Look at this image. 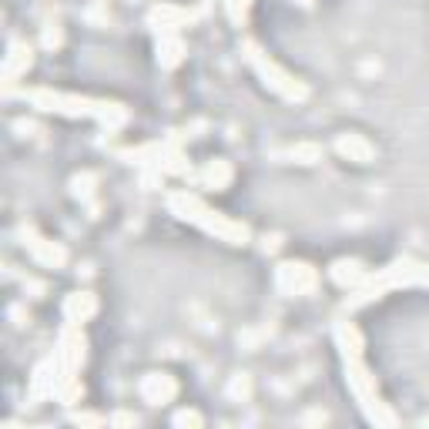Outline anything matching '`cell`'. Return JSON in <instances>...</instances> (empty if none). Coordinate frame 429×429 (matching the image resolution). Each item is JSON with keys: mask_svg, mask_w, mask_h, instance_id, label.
I'll return each instance as SVG.
<instances>
[{"mask_svg": "<svg viewBox=\"0 0 429 429\" xmlns=\"http://www.w3.org/2000/svg\"><path fill=\"white\" fill-rule=\"evenodd\" d=\"M38 108L44 111H64V114H97V118H111V104H91V101H81V97H64V94H51V91H31L27 94Z\"/></svg>", "mask_w": 429, "mask_h": 429, "instance_id": "cell-1", "label": "cell"}, {"mask_svg": "<svg viewBox=\"0 0 429 429\" xmlns=\"http://www.w3.org/2000/svg\"><path fill=\"white\" fill-rule=\"evenodd\" d=\"M316 272L309 265H282L279 268V289L285 292H312Z\"/></svg>", "mask_w": 429, "mask_h": 429, "instance_id": "cell-2", "label": "cell"}, {"mask_svg": "<svg viewBox=\"0 0 429 429\" xmlns=\"http://www.w3.org/2000/svg\"><path fill=\"white\" fill-rule=\"evenodd\" d=\"M31 60H34V57H31V47H27L24 40H14L10 51H7V60H3V74L14 81V77H20L31 67Z\"/></svg>", "mask_w": 429, "mask_h": 429, "instance_id": "cell-3", "label": "cell"}, {"mask_svg": "<svg viewBox=\"0 0 429 429\" xmlns=\"http://www.w3.org/2000/svg\"><path fill=\"white\" fill-rule=\"evenodd\" d=\"M175 389H178V386L171 382L168 375H158V373L148 375V379L141 382V392H145L148 403H168L171 396H175Z\"/></svg>", "mask_w": 429, "mask_h": 429, "instance_id": "cell-4", "label": "cell"}, {"mask_svg": "<svg viewBox=\"0 0 429 429\" xmlns=\"http://www.w3.org/2000/svg\"><path fill=\"white\" fill-rule=\"evenodd\" d=\"M94 309H97V302H94L91 292H74L67 299V305H64V312H67L71 322H84L88 316H94Z\"/></svg>", "mask_w": 429, "mask_h": 429, "instance_id": "cell-5", "label": "cell"}, {"mask_svg": "<svg viewBox=\"0 0 429 429\" xmlns=\"http://www.w3.org/2000/svg\"><path fill=\"white\" fill-rule=\"evenodd\" d=\"M31 252H34V259H38L40 265H60V261H64V248L54 242H47V238L31 242Z\"/></svg>", "mask_w": 429, "mask_h": 429, "instance_id": "cell-6", "label": "cell"}, {"mask_svg": "<svg viewBox=\"0 0 429 429\" xmlns=\"http://www.w3.org/2000/svg\"><path fill=\"white\" fill-rule=\"evenodd\" d=\"M339 151H342L346 158H353V161H359V165H366V161L373 158V148H369L366 141H359L355 134H349V138H342V141H339Z\"/></svg>", "mask_w": 429, "mask_h": 429, "instance_id": "cell-7", "label": "cell"}, {"mask_svg": "<svg viewBox=\"0 0 429 429\" xmlns=\"http://www.w3.org/2000/svg\"><path fill=\"white\" fill-rule=\"evenodd\" d=\"M205 178H208V185L225 188V185H228V178H232V171H228V165H225V161H215V165L205 171Z\"/></svg>", "mask_w": 429, "mask_h": 429, "instance_id": "cell-8", "label": "cell"}, {"mask_svg": "<svg viewBox=\"0 0 429 429\" xmlns=\"http://www.w3.org/2000/svg\"><path fill=\"white\" fill-rule=\"evenodd\" d=\"M178 423H198V416H195V412H181V416H178Z\"/></svg>", "mask_w": 429, "mask_h": 429, "instance_id": "cell-9", "label": "cell"}]
</instances>
